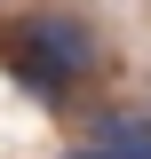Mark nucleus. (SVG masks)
Listing matches in <instances>:
<instances>
[{"label":"nucleus","mask_w":151,"mask_h":159,"mask_svg":"<svg viewBox=\"0 0 151 159\" xmlns=\"http://www.w3.org/2000/svg\"><path fill=\"white\" fill-rule=\"evenodd\" d=\"M32 48H40L48 64H56L64 80H72V72H88V64H95V32H88L80 16H56V8H48V16H32Z\"/></svg>","instance_id":"1"},{"label":"nucleus","mask_w":151,"mask_h":159,"mask_svg":"<svg viewBox=\"0 0 151 159\" xmlns=\"http://www.w3.org/2000/svg\"><path fill=\"white\" fill-rule=\"evenodd\" d=\"M88 151H112V159H151V127L143 119H95V143Z\"/></svg>","instance_id":"2"},{"label":"nucleus","mask_w":151,"mask_h":159,"mask_svg":"<svg viewBox=\"0 0 151 159\" xmlns=\"http://www.w3.org/2000/svg\"><path fill=\"white\" fill-rule=\"evenodd\" d=\"M72 159H112V151H72Z\"/></svg>","instance_id":"4"},{"label":"nucleus","mask_w":151,"mask_h":159,"mask_svg":"<svg viewBox=\"0 0 151 159\" xmlns=\"http://www.w3.org/2000/svg\"><path fill=\"white\" fill-rule=\"evenodd\" d=\"M16 80H24V88H32L40 103H56V96H64V72H56V64H48V56H40L32 40H24V48H16Z\"/></svg>","instance_id":"3"}]
</instances>
